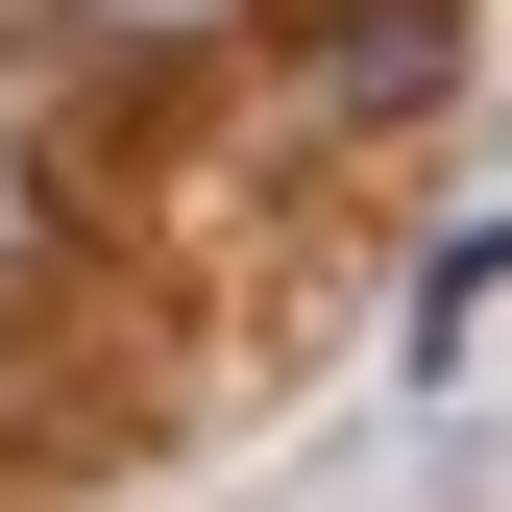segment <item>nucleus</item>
Here are the masks:
<instances>
[{
	"label": "nucleus",
	"mask_w": 512,
	"mask_h": 512,
	"mask_svg": "<svg viewBox=\"0 0 512 512\" xmlns=\"http://www.w3.org/2000/svg\"><path fill=\"white\" fill-rule=\"evenodd\" d=\"M439 74H464V0H317V49H293L317 122H415Z\"/></svg>",
	"instance_id": "nucleus-1"
}]
</instances>
